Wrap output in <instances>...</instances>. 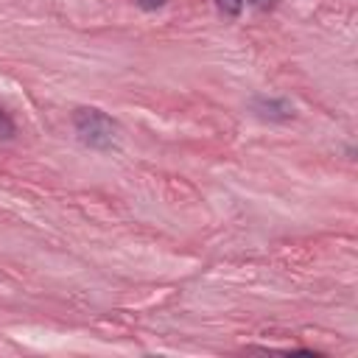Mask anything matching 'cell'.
Returning <instances> with one entry per match:
<instances>
[{
    "label": "cell",
    "instance_id": "6da1fadb",
    "mask_svg": "<svg viewBox=\"0 0 358 358\" xmlns=\"http://www.w3.org/2000/svg\"><path fill=\"white\" fill-rule=\"evenodd\" d=\"M73 129L81 145L92 151H109L117 143V120H112L98 106H78L73 112Z\"/></svg>",
    "mask_w": 358,
    "mask_h": 358
},
{
    "label": "cell",
    "instance_id": "7a4b0ae2",
    "mask_svg": "<svg viewBox=\"0 0 358 358\" xmlns=\"http://www.w3.org/2000/svg\"><path fill=\"white\" fill-rule=\"evenodd\" d=\"M252 112L257 117H263V120H271V123H282V120L294 117L291 101H285V98H266V95L252 98Z\"/></svg>",
    "mask_w": 358,
    "mask_h": 358
},
{
    "label": "cell",
    "instance_id": "3957f363",
    "mask_svg": "<svg viewBox=\"0 0 358 358\" xmlns=\"http://www.w3.org/2000/svg\"><path fill=\"white\" fill-rule=\"evenodd\" d=\"M246 0H215V8L224 14V17H241Z\"/></svg>",
    "mask_w": 358,
    "mask_h": 358
},
{
    "label": "cell",
    "instance_id": "277c9868",
    "mask_svg": "<svg viewBox=\"0 0 358 358\" xmlns=\"http://www.w3.org/2000/svg\"><path fill=\"white\" fill-rule=\"evenodd\" d=\"M14 131H17V126H14L11 115L0 106V140H11V137H14Z\"/></svg>",
    "mask_w": 358,
    "mask_h": 358
},
{
    "label": "cell",
    "instance_id": "5b68a950",
    "mask_svg": "<svg viewBox=\"0 0 358 358\" xmlns=\"http://www.w3.org/2000/svg\"><path fill=\"white\" fill-rule=\"evenodd\" d=\"M134 3H137L143 11H157V8H162L168 0H134Z\"/></svg>",
    "mask_w": 358,
    "mask_h": 358
},
{
    "label": "cell",
    "instance_id": "8992f818",
    "mask_svg": "<svg viewBox=\"0 0 358 358\" xmlns=\"http://www.w3.org/2000/svg\"><path fill=\"white\" fill-rule=\"evenodd\" d=\"M252 8H257V11H268V8H274L280 0H246Z\"/></svg>",
    "mask_w": 358,
    "mask_h": 358
}]
</instances>
